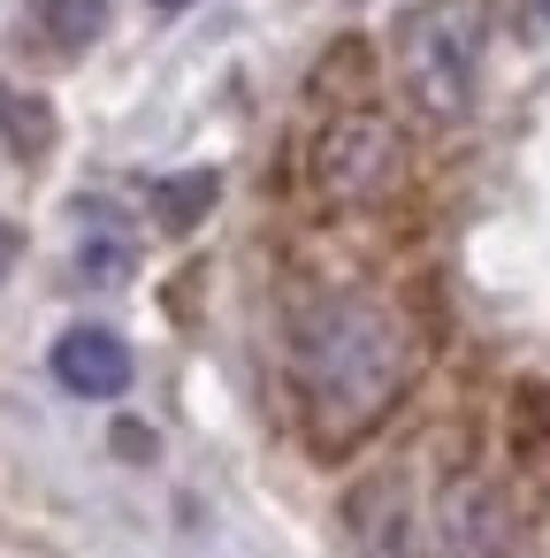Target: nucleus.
<instances>
[{"mask_svg": "<svg viewBox=\"0 0 550 558\" xmlns=\"http://www.w3.org/2000/svg\"><path fill=\"white\" fill-rule=\"evenodd\" d=\"M413 375L405 322L367 291H329L291 314V390L321 444H352L375 428Z\"/></svg>", "mask_w": 550, "mask_h": 558, "instance_id": "f257e3e1", "label": "nucleus"}, {"mask_svg": "<svg viewBox=\"0 0 550 558\" xmlns=\"http://www.w3.org/2000/svg\"><path fill=\"white\" fill-rule=\"evenodd\" d=\"M481 39H489L481 0H420L398 24V85H405L420 123H466L474 116Z\"/></svg>", "mask_w": 550, "mask_h": 558, "instance_id": "f03ea898", "label": "nucleus"}, {"mask_svg": "<svg viewBox=\"0 0 550 558\" xmlns=\"http://www.w3.org/2000/svg\"><path fill=\"white\" fill-rule=\"evenodd\" d=\"M306 177L329 207H375L405 184V131L375 108H344L314 131V154H306Z\"/></svg>", "mask_w": 550, "mask_h": 558, "instance_id": "7ed1b4c3", "label": "nucleus"}, {"mask_svg": "<svg viewBox=\"0 0 550 558\" xmlns=\"http://www.w3.org/2000/svg\"><path fill=\"white\" fill-rule=\"evenodd\" d=\"M436 535L443 558H512V505L489 474H459L436 497Z\"/></svg>", "mask_w": 550, "mask_h": 558, "instance_id": "20e7f679", "label": "nucleus"}, {"mask_svg": "<svg viewBox=\"0 0 550 558\" xmlns=\"http://www.w3.org/2000/svg\"><path fill=\"white\" fill-rule=\"evenodd\" d=\"M344 527L367 558H420V520H413V489L405 474H367L344 497Z\"/></svg>", "mask_w": 550, "mask_h": 558, "instance_id": "39448f33", "label": "nucleus"}, {"mask_svg": "<svg viewBox=\"0 0 550 558\" xmlns=\"http://www.w3.org/2000/svg\"><path fill=\"white\" fill-rule=\"evenodd\" d=\"M131 375L138 367H131V344L115 329H100V322L62 329V344H54V383L62 390H77V398H123Z\"/></svg>", "mask_w": 550, "mask_h": 558, "instance_id": "423d86ee", "label": "nucleus"}, {"mask_svg": "<svg viewBox=\"0 0 550 558\" xmlns=\"http://www.w3.org/2000/svg\"><path fill=\"white\" fill-rule=\"evenodd\" d=\"M146 199H154V222H161L169 238H184V230H199L207 207L222 199V177H215V169H176V177H161Z\"/></svg>", "mask_w": 550, "mask_h": 558, "instance_id": "0eeeda50", "label": "nucleus"}, {"mask_svg": "<svg viewBox=\"0 0 550 558\" xmlns=\"http://www.w3.org/2000/svg\"><path fill=\"white\" fill-rule=\"evenodd\" d=\"M108 16H115V0H39V24L62 54H85L108 32Z\"/></svg>", "mask_w": 550, "mask_h": 558, "instance_id": "6e6552de", "label": "nucleus"}, {"mask_svg": "<svg viewBox=\"0 0 550 558\" xmlns=\"http://www.w3.org/2000/svg\"><path fill=\"white\" fill-rule=\"evenodd\" d=\"M0 146L24 154V161H32V154H47V146H54V116H47V100L0 85Z\"/></svg>", "mask_w": 550, "mask_h": 558, "instance_id": "1a4fd4ad", "label": "nucleus"}, {"mask_svg": "<svg viewBox=\"0 0 550 558\" xmlns=\"http://www.w3.org/2000/svg\"><path fill=\"white\" fill-rule=\"evenodd\" d=\"M93 222H100V230L77 245V276L108 291V283H123V276H131V260H138V253H131V238H123V230H108V215H100V207H93Z\"/></svg>", "mask_w": 550, "mask_h": 558, "instance_id": "9d476101", "label": "nucleus"}, {"mask_svg": "<svg viewBox=\"0 0 550 558\" xmlns=\"http://www.w3.org/2000/svg\"><path fill=\"white\" fill-rule=\"evenodd\" d=\"M520 39L527 47H550V0H520Z\"/></svg>", "mask_w": 550, "mask_h": 558, "instance_id": "9b49d317", "label": "nucleus"}, {"mask_svg": "<svg viewBox=\"0 0 550 558\" xmlns=\"http://www.w3.org/2000/svg\"><path fill=\"white\" fill-rule=\"evenodd\" d=\"M115 451H123V459H154V428H138V421H115Z\"/></svg>", "mask_w": 550, "mask_h": 558, "instance_id": "f8f14e48", "label": "nucleus"}, {"mask_svg": "<svg viewBox=\"0 0 550 558\" xmlns=\"http://www.w3.org/2000/svg\"><path fill=\"white\" fill-rule=\"evenodd\" d=\"M16 245H24V238H16V222H0V276L16 268Z\"/></svg>", "mask_w": 550, "mask_h": 558, "instance_id": "ddd939ff", "label": "nucleus"}, {"mask_svg": "<svg viewBox=\"0 0 550 558\" xmlns=\"http://www.w3.org/2000/svg\"><path fill=\"white\" fill-rule=\"evenodd\" d=\"M154 9H192V0H154Z\"/></svg>", "mask_w": 550, "mask_h": 558, "instance_id": "4468645a", "label": "nucleus"}]
</instances>
